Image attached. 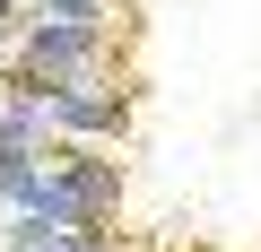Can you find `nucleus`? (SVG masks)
<instances>
[{
    "instance_id": "f257e3e1",
    "label": "nucleus",
    "mask_w": 261,
    "mask_h": 252,
    "mask_svg": "<svg viewBox=\"0 0 261 252\" xmlns=\"http://www.w3.org/2000/svg\"><path fill=\"white\" fill-rule=\"evenodd\" d=\"M18 209H35V217H53V226H105V217L122 209V165L96 157L87 139H70L61 157L35 165V183H27Z\"/></svg>"
},
{
    "instance_id": "f03ea898",
    "label": "nucleus",
    "mask_w": 261,
    "mask_h": 252,
    "mask_svg": "<svg viewBox=\"0 0 261 252\" xmlns=\"http://www.w3.org/2000/svg\"><path fill=\"white\" fill-rule=\"evenodd\" d=\"M105 70V26H79V18H27L18 35V61L0 87H18V96H44L53 78H87Z\"/></svg>"
},
{
    "instance_id": "7ed1b4c3",
    "label": "nucleus",
    "mask_w": 261,
    "mask_h": 252,
    "mask_svg": "<svg viewBox=\"0 0 261 252\" xmlns=\"http://www.w3.org/2000/svg\"><path fill=\"white\" fill-rule=\"evenodd\" d=\"M44 113H53V139H122L130 131V96L87 70V78H53L44 87Z\"/></svg>"
},
{
    "instance_id": "20e7f679",
    "label": "nucleus",
    "mask_w": 261,
    "mask_h": 252,
    "mask_svg": "<svg viewBox=\"0 0 261 252\" xmlns=\"http://www.w3.org/2000/svg\"><path fill=\"white\" fill-rule=\"evenodd\" d=\"M0 243H9V252H122L113 226H53V217H35V209H9Z\"/></svg>"
},
{
    "instance_id": "39448f33",
    "label": "nucleus",
    "mask_w": 261,
    "mask_h": 252,
    "mask_svg": "<svg viewBox=\"0 0 261 252\" xmlns=\"http://www.w3.org/2000/svg\"><path fill=\"white\" fill-rule=\"evenodd\" d=\"M113 0H27V18H79V26H105Z\"/></svg>"
},
{
    "instance_id": "423d86ee",
    "label": "nucleus",
    "mask_w": 261,
    "mask_h": 252,
    "mask_svg": "<svg viewBox=\"0 0 261 252\" xmlns=\"http://www.w3.org/2000/svg\"><path fill=\"white\" fill-rule=\"evenodd\" d=\"M0 35H9V44L27 35V0H0Z\"/></svg>"
},
{
    "instance_id": "0eeeda50",
    "label": "nucleus",
    "mask_w": 261,
    "mask_h": 252,
    "mask_svg": "<svg viewBox=\"0 0 261 252\" xmlns=\"http://www.w3.org/2000/svg\"><path fill=\"white\" fill-rule=\"evenodd\" d=\"M122 9H140V0H122Z\"/></svg>"
},
{
    "instance_id": "6e6552de",
    "label": "nucleus",
    "mask_w": 261,
    "mask_h": 252,
    "mask_svg": "<svg viewBox=\"0 0 261 252\" xmlns=\"http://www.w3.org/2000/svg\"><path fill=\"white\" fill-rule=\"evenodd\" d=\"M0 252H9V243H0Z\"/></svg>"
}]
</instances>
